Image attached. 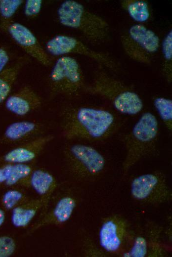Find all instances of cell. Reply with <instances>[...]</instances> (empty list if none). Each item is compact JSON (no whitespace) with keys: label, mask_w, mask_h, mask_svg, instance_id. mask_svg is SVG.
Instances as JSON below:
<instances>
[{"label":"cell","mask_w":172,"mask_h":257,"mask_svg":"<svg viewBox=\"0 0 172 257\" xmlns=\"http://www.w3.org/2000/svg\"><path fill=\"white\" fill-rule=\"evenodd\" d=\"M57 185V181L53 175L48 171L40 168L34 169L26 187L32 188L47 203Z\"/></svg>","instance_id":"obj_18"},{"label":"cell","mask_w":172,"mask_h":257,"mask_svg":"<svg viewBox=\"0 0 172 257\" xmlns=\"http://www.w3.org/2000/svg\"><path fill=\"white\" fill-rule=\"evenodd\" d=\"M29 61V56H22L15 63L5 68L0 73V104L5 101L10 95L21 69Z\"/></svg>","instance_id":"obj_19"},{"label":"cell","mask_w":172,"mask_h":257,"mask_svg":"<svg viewBox=\"0 0 172 257\" xmlns=\"http://www.w3.org/2000/svg\"><path fill=\"white\" fill-rule=\"evenodd\" d=\"M52 96H73L84 91L86 87L80 65L75 58L62 56L55 62L49 77Z\"/></svg>","instance_id":"obj_6"},{"label":"cell","mask_w":172,"mask_h":257,"mask_svg":"<svg viewBox=\"0 0 172 257\" xmlns=\"http://www.w3.org/2000/svg\"><path fill=\"white\" fill-rule=\"evenodd\" d=\"M54 138L52 134H45L18 144L0 157L1 161L13 164L31 163Z\"/></svg>","instance_id":"obj_13"},{"label":"cell","mask_w":172,"mask_h":257,"mask_svg":"<svg viewBox=\"0 0 172 257\" xmlns=\"http://www.w3.org/2000/svg\"><path fill=\"white\" fill-rule=\"evenodd\" d=\"M84 91L102 97L118 112L125 115H136L143 108L142 99L130 86L104 70H99L95 73L92 82L86 86Z\"/></svg>","instance_id":"obj_3"},{"label":"cell","mask_w":172,"mask_h":257,"mask_svg":"<svg viewBox=\"0 0 172 257\" xmlns=\"http://www.w3.org/2000/svg\"><path fill=\"white\" fill-rule=\"evenodd\" d=\"M159 130V122L155 115L150 112H145L129 132L120 136L126 151L122 166L123 176L139 161L155 152Z\"/></svg>","instance_id":"obj_2"},{"label":"cell","mask_w":172,"mask_h":257,"mask_svg":"<svg viewBox=\"0 0 172 257\" xmlns=\"http://www.w3.org/2000/svg\"><path fill=\"white\" fill-rule=\"evenodd\" d=\"M23 2V0H0L1 20H12V18Z\"/></svg>","instance_id":"obj_25"},{"label":"cell","mask_w":172,"mask_h":257,"mask_svg":"<svg viewBox=\"0 0 172 257\" xmlns=\"http://www.w3.org/2000/svg\"><path fill=\"white\" fill-rule=\"evenodd\" d=\"M29 199L22 190L11 188L4 193L1 197V202L5 210H12Z\"/></svg>","instance_id":"obj_24"},{"label":"cell","mask_w":172,"mask_h":257,"mask_svg":"<svg viewBox=\"0 0 172 257\" xmlns=\"http://www.w3.org/2000/svg\"><path fill=\"white\" fill-rule=\"evenodd\" d=\"M130 230L129 223L120 215L107 217L102 222L98 233L100 247L110 254H119L124 250Z\"/></svg>","instance_id":"obj_12"},{"label":"cell","mask_w":172,"mask_h":257,"mask_svg":"<svg viewBox=\"0 0 172 257\" xmlns=\"http://www.w3.org/2000/svg\"><path fill=\"white\" fill-rule=\"evenodd\" d=\"M122 47L132 60L149 64L160 46L158 35L142 24L132 25L121 36Z\"/></svg>","instance_id":"obj_7"},{"label":"cell","mask_w":172,"mask_h":257,"mask_svg":"<svg viewBox=\"0 0 172 257\" xmlns=\"http://www.w3.org/2000/svg\"><path fill=\"white\" fill-rule=\"evenodd\" d=\"M10 175L4 185L26 187L28 178L34 168L30 163H12Z\"/></svg>","instance_id":"obj_21"},{"label":"cell","mask_w":172,"mask_h":257,"mask_svg":"<svg viewBox=\"0 0 172 257\" xmlns=\"http://www.w3.org/2000/svg\"><path fill=\"white\" fill-rule=\"evenodd\" d=\"M46 128L45 125L35 121L14 122L6 128L0 141L19 144L45 134Z\"/></svg>","instance_id":"obj_15"},{"label":"cell","mask_w":172,"mask_h":257,"mask_svg":"<svg viewBox=\"0 0 172 257\" xmlns=\"http://www.w3.org/2000/svg\"><path fill=\"white\" fill-rule=\"evenodd\" d=\"M12 165V163H3L0 165V185H4L8 179Z\"/></svg>","instance_id":"obj_28"},{"label":"cell","mask_w":172,"mask_h":257,"mask_svg":"<svg viewBox=\"0 0 172 257\" xmlns=\"http://www.w3.org/2000/svg\"><path fill=\"white\" fill-rule=\"evenodd\" d=\"M163 57L162 73L167 82L172 80V30L165 37L162 43Z\"/></svg>","instance_id":"obj_23"},{"label":"cell","mask_w":172,"mask_h":257,"mask_svg":"<svg viewBox=\"0 0 172 257\" xmlns=\"http://www.w3.org/2000/svg\"><path fill=\"white\" fill-rule=\"evenodd\" d=\"M47 203L42 198L29 199L11 210V222L16 228L27 227Z\"/></svg>","instance_id":"obj_17"},{"label":"cell","mask_w":172,"mask_h":257,"mask_svg":"<svg viewBox=\"0 0 172 257\" xmlns=\"http://www.w3.org/2000/svg\"><path fill=\"white\" fill-rule=\"evenodd\" d=\"M153 105L165 128L170 133L172 132V100L162 96L155 97Z\"/></svg>","instance_id":"obj_22"},{"label":"cell","mask_w":172,"mask_h":257,"mask_svg":"<svg viewBox=\"0 0 172 257\" xmlns=\"http://www.w3.org/2000/svg\"><path fill=\"white\" fill-rule=\"evenodd\" d=\"M57 13L62 25L79 31L91 42H102L109 36L110 27L107 21L77 1H64L58 8Z\"/></svg>","instance_id":"obj_4"},{"label":"cell","mask_w":172,"mask_h":257,"mask_svg":"<svg viewBox=\"0 0 172 257\" xmlns=\"http://www.w3.org/2000/svg\"><path fill=\"white\" fill-rule=\"evenodd\" d=\"M130 192L134 200L151 205L167 202L172 198V192L165 175L154 171L134 177L130 183Z\"/></svg>","instance_id":"obj_8"},{"label":"cell","mask_w":172,"mask_h":257,"mask_svg":"<svg viewBox=\"0 0 172 257\" xmlns=\"http://www.w3.org/2000/svg\"><path fill=\"white\" fill-rule=\"evenodd\" d=\"M77 199L72 195L67 194L59 198L53 207L44 213L41 218L28 230L30 234L37 230L48 225H59L68 221L77 206Z\"/></svg>","instance_id":"obj_14"},{"label":"cell","mask_w":172,"mask_h":257,"mask_svg":"<svg viewBox=\"0 0 172 257\" xmlns=\"http://www.w3.org/2000/svg\"><path fill=\"white\" fill-rule=\"evenodd\" d=\"M45 48L48 52L53 55L78 54L89 57L110 70L115 71L118 68L117 63L108 54L92 49L72 36L56 35L47 42Z\"/></svg>","instance_id":"obj_10"},{"label":"cell","mask_w":172,"mask_h":257,"mask_svg":"<svg viewBox=\"0 0 172 257\" xmlns=\"http://www.w3.org/2000/svg\"><path fill=\"white\" fill-rule=\"evenodd\" d=\"M5 213L4 210L0 207V228L2 226L5 220Z\"/></svg>","instance_id":"obj_30"},{"label":"cell","mask_w":172,"mask_h":257,"mask_svg":"<svg viewBox=\"0 0 172 257\" xmlns=\"http://www.w3.org/2000/svg\"><path fill=\"white\" fill-rule=\"evenodd\" d=\"M16 244L15 240L8 235L0 236V257H9L15 252Z\"/></svg>","instance_id":"obj_26"},{"label":"cell","mask_w":172,"mask_h":257,"mask_svg":"<svg viewBox=\"0 0 172 257\" xmlns=\"http://www.w3.org/2000/svg\"><path fill=\"white\" fill-rule=\"evenodd\" d=\"M0 28L8 34L29 56L44 66H49L52 64L48 54L35 35L26 26L12 20H1Z\"/></svg>","instance_id":"obj_11"},{"label":"cell","mask_w":172,"mask_h":257,"mask_svg":"<svg viewBox=\"0 0 172 257\" xmlns=\"http://www.w3.org/2000/svg\"><path fill=\"white\" fill-rule=\"evenodd\" d=\"M160 235V228L154 223L130 230L120 255L124 257H158L162 255L163 251Z\"/></svg>","instance_id":"obj_9"},{"label":"cell","mask_w":172,"mask_h":257,"mask_svg":"<svg viewBox=\"0 0 172 257\" xmlns=\"http://www.w3.org/2000/svg\"><path fill=\"white\" fill-rule=\"evenodd\" d=\"M2 163H3L2 162L1 160V159H0V165L1 164H2Z\"/></svg>","instance_id":"obj_31"},{"label":"cell","mask_w":172,"mask_h":257,"mask_svg":"<svg viewBox=\"0 0 172 257\" xmlns=\"http://www.w3.org/2000/svg\"><path fill=\"white\" fill-rule=\"evenodd\" d=\"M43 5L42 0H27L25 2L24 14L26 17L32 18L40 12Z\"/></svg>","instance_id":"obj_27"},{"label":"cell","mask_w":172,"mask_h":257,"mask_svg":"<svg viewBox=\"0 0 172 257\" xmlns=\"http://www.w3.org/2000/svg\"><path fill=\"white\" fill-rule=\"evenodd\" d=\"M123 121L113 112L91 106L68 107L61 113L62 136L67 140L96 142L106 140L118 131Z\"/></svg>","instance_id":"obj_1"},{"label":"cell","mask_w":172,"mask_h":257,"mask_svg":"<svg viewBox=\"0 0 172 257\" xmlns=\"http://www.w3.org/2000/svg\"><path fill=\"white\" fill-rule=\"evenodd\" d=\"M121 6L135 21L141 24L150 17V10L148 3L142 0H124Z\"/></svg>","instance_id":"obj_20"},{"label":"cell","mask_w":172,"mask_h":257,"mask_svg":"<svg viewBox=\"0 0 172 257\" xmlns=\"http://www.w3.org/2000/svg\"><path fill=\"white\" fill-rule=\"evenodd\" d=\"M9 55L4 47H0V73L3 71L9 60Z\"/></svg>","instance_id":"obj_29"},{"label":"cell","mask_w":172,"mask_h":257,"mask_svg":"<svg viewBox=\"0 0 172 257\" xmlns=\"http://www.w3.org/2000/svg\"><path fill=\"white\" fill-rule=\"evenodd\" d=\"M42 104L41 97L29 85L22 86L5 100L6 109L18 116L28 114L39 108Z\"/></svg>","instance_id":"obj_16"},{"label":"cell","mask_w":172,"mask_h":257,"mask_svg":"<svg viewBox=\"0 0 172 257\" xmlns=\"http://www.w3.org/2000/svg\"><path fill=\"white\" fill-rule=\"evenodd\" d=\"M63 154L70 173L79 180H93L105 169L103 155L93 147L83 143L67 145Z\"/></svg>","instance_id":"obj_5"}]
</instances>
